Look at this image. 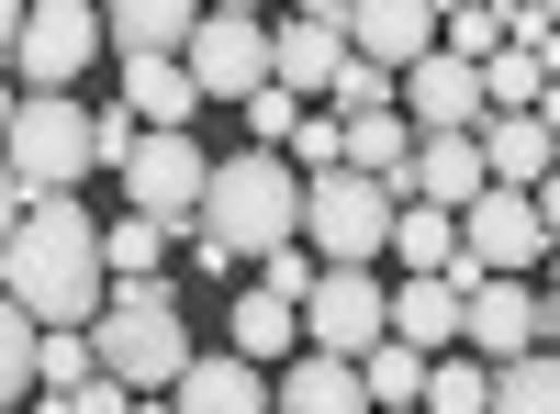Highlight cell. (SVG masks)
Listing matches in <instances>:
<instances>
[{
	"label": "cell",
	"instance_id": "cell-1",
	"mask_svg": "<svg viewBox=\"0 0 560 414\" xmlns=\"http://www.w3.org/2000/svg\"><path fill=\"white\" fill-rule=\"evenodd\" d=\"M0 292H12L34 326H90L113 303V269H102V224L68 202H23V224L0 236Z\"/></svg>",
	"mask_w": 560,
	"mask_h": 414
},
{
	"label": "cell",
	"instance_id": "cell-2",
	"mask_svg": "<svg viewBox=\"0 0 560 414\" xmlns=\"http://www.w3.org/2000/svg\"><path fill=\"white\" fill-rule=\"evenodd\" d=\"M202 236H224L236 258H269L303 236V168L280 146H236L202 168Z\"/></svg>",
	"mask_w": 560,
	"mask_h": 414
},
{
	"label": "cell",
	"instance_id": "cell-3",
	"mask_svg": "<svg viewBox=\"0 0 560 414\" xmlns=\"http://www.w3.org/2000/svg\"><path fill=\"white\" fill-rule=\"evenodd\" d=\"M90 358L124 381V392H168L191 370V326H179V292L168 281H113V303L90 314Z\"/></svg>",
	"mask_w": 560,
	"mask_h": 414
},
{
	"label": "cell",
	"instance_id": "cell-4",
	"mask_svg": "<svg viewBox=\"0 0 560 414\" xmlns=\"http://www.w3.org/2000/svg\"><path fill=\"white\" fill-rule=\"evenodd\" d=\"M0 168L23 179V202H68L90 179V113L68 90H23L12 123H0Z\"/></svg>",
	"mask_w": 560,
	"mask_h": 414
},
{
	"label": "cell",
	"instance_id": "cell-5",
	"mask_svg": "<svg viewBox=\"0 0 560 414\" xmlns=\"http://www.w3.org/2000/svg\"><path fill=\"white\" fill-rule=\"evenodd\" d=\"M382 236H393V191L382 179H359V168H314L303 179V247L325 269H370Z\"/></svg>",
	"mask_w": 560,
	"mask_h": 414
},
{
	"label": "cell",
	"instance_id": "cell-6",
	"mask_svg": "<svg viewBox=\"0 0 560 414\" xmlns=\"http://www.w3.org/2000/svg\"><path fill=\"white\" fill-rule=\"evenodd\" d=\"M538 258H549L538 202H527V191H493V179H482V191L459 202V269H438V281H459V292H471V281H493V269H504V281H527Z\"/></svg>",
	"mask_w": 560,
	"mask_h": 414
},
{
	"label": "cell",
	"instance_id": "cell-7",
	"mask_svg": "<svg viewBox=\"0 0 560 414\" xmlns=\"http://www.w3.org/2000/svg\"><path fill=\"white\" fill-rule=\"evenodd\" d=\"M90 57H102V0H23V34H12L23 90H79Z\"/></svg>",
	"mask_w": 560,
	"mask_h": 414
},
{
	"label": "cell",
	"instance_id": "cell-8",
	"mask_svg": "<svg viewBox=\"0 0 560 414\" xmlns=\"http://www.w3.org/2000/svg\"><path fill=\"white\" fill-rule=\"evenodd\" d=\"M202 168H213V157L191 146V123H179V134H135V157H124L113 179H124L135 213H158L168 236H179V224H202Z\"/></svg>",
	"mask_w": 560,
	"mask_h": 414
},
{
	"label": "cell",
	"instance_id": "cell-9",
	"mask_svg": "<svg viewBox=\"0 0 560 414\" xmlns=\"http://www.w3.org/2000/svg\"><path fill=\"white\" fill-rule=\"evenodd\" d=\"M292 314H303V347H325V358H359L370 336L393 326V281H370V269H314V292H303Z\"/></svg>",
	"mask_w": 560,
	"mask_h": 414
},
{
	"label": "cell",
	"instance_id": "cell-10",
	"mask_svg": "<svg viewBox=\"0 0 560 414\" xmlns=\"http://www.w3.org/2000/svg\"><path fill=\"white\" fill-rule=\"evenodd\" d=\"M393 113H404L415 134H471L493 102H482V68H471V57L427 45V57H404V68H393Z\"/></svg>",
	"mask_w": 560,
	"mask_h": 414
},
{
	"label": "cell",
	"instance_id": "cell-11",
	"mask_svg": "<svg viewBox=\"0 0 560 414\" xmlns=\"http://www.w3.org/2000/svg\"><path fill=\"white\" fill-rule=\"evenodd\" d=\"M179 68H191L202 102H247V90L269 79V23L258 12H202L191 45H179Z\"/></svg>",
	"mask_w": 560,
	"mask_h": 414
},
{
	"label": "cell",
	"instance_id": "cell-12",
	"mask_svg": "<svg viewBox=\"0 0 560 414\" xmlns=\"http://www.w3.org/2000/svg\"><path fill=\"white\" fill-rule=\"evenodd\" d=\"M382 191H393V202H438V213H459V202L482 191V146H471V134H415L404 168L382 179Z\"/></svg>",
	"mask_w": 560,
	"mask_h": 414
},
{
	"label": "cell",
	"instance_id": "cell-13",
	"mask_svg": "<svg viewBox=\"0 0 560 414\" xmlns=\"http://www.w3.org/2000/svg\"><path fill=\"white\" fill-rule=\"evenodd\" d=\"M459 347H471V358H516V347H538V292L504 281V269H493V281H471V292H459Z\"/></svg>",
	"mask_w": 560,
	"mask_h": 414
},
{
	"label": "cell",
	"instance_id": "cell-14",
	"mask_svg": "<svg viewBox=\"0 0 560 414\" xmlns=\"http://www.w3.org/2000/svg\"><path fill=\"white\" fill-rule=\"evenodd\" d=\"M471 146H482V179H493V191H538V179L560 168V146H549L538 113H482Z\"/></svg>",
	"mask_w": 560,
	"mask_h": 414
},
{
	"label": "cell",
	"instance_id": "cell-15",
	"mask_svg": "<svg viewBox=\"0 0 560 414\" xmlns=\"http://www.w3.org/2000/svg\"><path fill=\"white\" fill-rule=\"evenodd\" d=\"M269 414H370L359 392V358H325V347H292L269 381Z\"/></svg>",
	"mask_w": 560,
	"mask_h": 414
},
{
	"label": "cell",
	"instance_id": "cell-16",
	"mask_svg": "<svg viewBox=\"0 0 560 414\" xmlns=\"http://www.w3.org/2000/svg\"><path fill=\"white\" fill-rule=\"evenodd\" d=\"M438 45V0H348V57L370 68H404Z\"/></svg>",
	"mask_w": 560,
	"mask_h": 414
},
{
	"label": "cell",
	"instance_id": "cell-17",
	"mask_svg": "<svg viewBox=\"0 0 560 414\" xmlns=\"http://www.w3.org/2000/svg\"><path fill=\"white\" fill-rule=\"evenodd\" d=\"M168 414H269V381H258V358H236V347H224V358L191 347V370L168 381Z\"/></svg>",
	"mask_w": 560,
	"mask_h": 414
},
{
	"label": "cell",
	"instance_id": "cell-18",
	"mask_svg": "<svg viewBox=\"0 0 560 414\" xmlns=\"http://www.w3.org/2000/svg\"><path fill=\"white\" fill-rule=\"evenodd\" d=\"M202 23V0H102V45L113 57H179Z\"/></svg>",
	"mask_w": 560,
	"mask_h": 414
},
{
	"label": "cell",
	"instance_id": "cell-19",
	"mask_svg": "<svg viewBox=\"0 0 560 414\" xmlns=\"http://www.w3.org/2000/svg\"><path fill=\"white\" fill-rule=\"evenodd\" d=\"M393 336L427 347V358H448V347H459V281H438V269H404V281H393Z\"/></svg>",
	"mask_w": 560,
	"mask_h": 414
},
{
	"label": "cell",
	"instance_id": "cell-20",
	"mask_svg": "<svg viewBox=\"0 0 560 414\" xmlns=\"http://www.w3.org/2000/svg\"><path fill=\"white\" fill-rule=\"evenodd\" d=\"M337 57H348V34H337V23H303V12H292V23L269 34V79L292 90V102H325V79H337Z\"/></svg>",
	"mask_w": 560,
	"mask_h": 414
},
{
	"label": "cell",
	"instance_id": "cell-21",
	"mask_svg": "<svg viewBox=\"0 0 560 414\" xmlns=\"http://www.w3.org/2000/svg\"><path fill=\"white\" fill-rule=\"evenodd\" d=\"M124 113L147 123V134H179V123L202 113V90H191L179 57H124Z\"/></svg>",
	"mask_w": 560,
	"mask_h": 414
},
{
	"label": "cell",
	"instance_id": "cell-22",
	"mask_svg": "<svg viewBox=\"0 0 560 414\" xmlns=\"http://www.w3.org/2000/svg\"><path fill=\"white\" fill-rule=\"evenodd\" d=\"M404 146H415V123L382 102V113H337V168H359V179H393L404 168Z\"/></svg>",
	"mask_w": 560,
	"mask_h": 414
},
{
	"label": "cell",
	"instance_id": "cell-23",
	"mask_svg": "<svg viewBox=\"0 0 560 414\" xmlns=\"http://www.w3.org/2000/svg\"><path fill=\"white\" fill-rule=\"evenodd\" d=\"M382 258H404V269H459V213H438V202H393Z\"/></svg>",
	"mask_w": 560,
	"mask_h": 414
},
{
	"label": "cell",
	"instance_id": "cell-24",
	"mask_svg": "<svg viewBox=\"0 0 560 414\" xmlns=\"http://www.w3.org/2000/svg\"><path fill=\"white\" fill-rule=\"evenodd\" d=\"M359 392H370V403H427V347H404V336L382 326V336L359 347Z\"/></svg>",
	"mask_w": 560,
	"mask_h": 414
},
{
	"label": "cell",
	"instance_id": "cell-25",
	"mask_svg": "<svg viewBox=\"0 0 560 414\" xmlns=\"http://www.w3.org/2000/svg\"><path fill=\"white\" fill-rule=\"evenodd\" d=\"M482 414H560V358H538V347L493 358V403Z\"/></svg>",
	"mask_w": 560,
	"mask_h": 414
},
{
	"label": "cell",
	"instance_id": "cell-26",
	"mask_svg": "<svg viewBox=\"0 0 560 414\" xmlns=\"http://www.w3.org/2000/svg\"><path fill=\"white\" fill-rule=\"evenodd\" d=\"M168 224L158 213H124V224H102V269H113V281H158V269H168Z\"/></svg>",
	"mask_w": 560,
	"mask_h": 414
},
{
	"label": "cell",
	"instance_id": "cell-27",
	"mask_svg": "<svg viewBox=\"0 0 560 414\" xmlns=\"http://www.w3.org/2000/svg\"><path fill=\"white\" fill-rule=\"evenodd\" d=\"M303 347V314L280 292H236V358H292Z\"/></svg>",
	"mask_w": 560,
	"mask_h": 414
},
{
	"label": "cell",
	"instance_id": "cell-28",
	"mask_svg": "<svg viewBox=\"0 0 560 414\" xmlns=\"http://www.w3.org/2000/svg\"><path fill=\"white\" fill-rule=\"evenodd\" d=\"M482 403H493V358H471V347L427 358V414H482Z\"/></svg>",
	"mask_w": 560,
	"mask_h": 414
},
{
	"label": "cell",
	"instance_id": "cell-29",
	"mask_svg": "<svg viewBox=\"0 0 560 414\" xmlns=\"http://www.w3.org/2000/svg\"><path fill=\"white\" fill-rule=\"evenodd\" d=\"M12 403H34V314L0 292V414Z\"/></svg>",
	"mask_w": 560,
	"mask_h": 414
},
{
	"label": "cell",
	"instance_id": "cell-30",
	"mask_svg": "<svg viewBox=\"0 0 560 414\" xmlns=\"http://www.w3.org/2000/svg\"><path fill=\"white\" fill-rule=\"evenodd\" d=\"M438 45H448V57H493V45H504V0H448V12H438Z\"/></svg>",
	"mask_w": 560,
	"mask_h": 414
},
{
	"label": "cell",
	"instance_id": "cell-31",
	"mask_svg": "<svg viewBox=\"0 0 560 414\" xmlns=\"http://www.w3.org/2000/svg\"><path fill=\"white\" fill-rule=\"evenodd\" d=\"M382 102H393V68L337 57V79H325V113H382Z\"/></svg>",
	"mask_w": 560,
	"mask_h": 414
},
{
	"label": "cell",
	"instance_id": "cell-32",
	"mask_svg": "<svg viewBox=\"0 0 560 414\" xmlns=\"http://www.w3.org/2000/svg\"><path fill=\"white\" fill-rule=\"evenodd\" d=\"M236 113H247V146H280V134L303 123V102H292V90H280V79H258V90H247Z\"/></svg>",
	"mask_w": 560,
	"mask_h": 414
},
{
	"label": "cell",
	"instance_id": "cell-33",
	"mask_svg": "<svg viewBox=\"0 0 560 414\" xmlns=\"http://www.w3.org/2000/svg\"><path fill=\"white\" fill-rule=\"evenodd\" d=\"M314 269H325V258H314V247L292 236V247H269V258H258V292H280V303H303V292H314Z\"/></svg>",
	"mask_w": 560,
	"mask_h": 414
},
{
	"label": "cell",
	"instance_id": "cell-34",
	"mask_svg": "<svg viewBox=\"0 0 560 414\" xmlns=\"http://www.w3.org/2000/svg\"><path fill=\"white\" fill-rule=\"evenodd\" d=\"M135 134H147V123H135L124 102H102V113H90V168H124V157H135Z\"/></svg>",
	"mask_w": 560,
	"mask_h": 414
},
{
	"label": "cell",
	"instance_id": "cell-35",
	"mask_svg": "<svg viewBox=\"0 0 560 414\" xmlns=\"http://www.w3.org/2000/svg\"><path fill=\"white\" fill-rule=\"evenodd\" d=\"M135 392L113 381V370H90V381H68V392H45V414H124Z\"/></svg>",
	"mask_w": 560,
	"mask_h": 414
},
{
	"label": "cell",
	"instance_id": "cell-36",
	"mask_svg": "<svg viewBox=\"0 0 560 414\" xmlns=\"http://www.w3.org/2000/svg\"><path fill=\"white\" fill-rule=\"evenodd\" d=\"M527 202H538V236H549V258H560V168L538 179V191H527Z\"/></svg>",
	"mask_w": 560,
	"mask_h": 414
},
{
	"label": "cell",
	"instance_id": "cell-37",
	"mask_svg": "<svg viewBox=\"0 0 560 414\" xmlns=\"http://www.w3.org/2000/svg\"><path fill=\"white\" fill-rule=\"evenodd\" d=\"M12 224H23V179L0 168V236H12Z\"/></svg>",
	"mask_w": 560,
	"mask_h": 414
},
{
	"label": "cell",
	"instance_id": "cell-38",
	"mask_svg": "<svg viewBox=\"0 0 560 414\" xmlns=\"http://www.w3.org/2000/svg\"><path fill=\"white\" fill-rule=\"evenodd\" d=\"M292 12H303V23H337V34H348V0H292Z\"/></svg>",
	"mask_w": 560,
	"mask_h": 414
},
{
	"label": "cell",
	"instance_id": "cell-39",
	"mask_svg": "<svg viewBox=\"0 0 560 414\" xmlns=\"http://www.w3.org/2000/svg\"><path fill=\"white\" fill-rule=\"evenodd\" d=\"M12 34H23V0H0V68H12Z\"/></svg>",
	"mask_w": 560,
	"mask_h": 414
},
{
	"label": "cell",
	"instance_id": "cell-40",
	"mask_svg": "<svg viewBox=\"0 0 560 414\" xmlns=\"http://www.w3.org/2000/svg\"><path fill=\"white\" fill-rule=\"evenodd\" d=\"M538 336H560V281H549V292H538Z\"/></svg>",
	"mask_w": 560,
	"mask_h": 414
},
{
	"label": "cell",
	"instance_id": "cell-41",
	"mask_svg": "<svg viewBox=\"0 0 560 414\" xmlns=\"http://www.w3.org/2000/svg\"><path fill=\"white\" fill-rule=\"evenodd\" d=\"M12 102H23V79H12V68H0V123H12Z\"/></svg>",
	"mask_w": 560,
	"mask_h": 414
},
{
	"label": "cell",
	"instance_id": "cell-42",
	"mask_svg": "<svg viewBox=\"0 0 560 414\" xmlns=\"http://www.w3.org/2000/svg\"><path fill=\"white\" fill-rule=\"evenodd\" d=\"M124 414H168V392H135V403H124Z\"/></svg>",
	"mask_w": 560,
	"mask_h": 414
},
{
	"label": "cell",
	"instance_id": "cell-43",
	"mask_svg": "<svg viewBox=\"0 0 560 414\" xmlns=\"http://www.w3.org/2000/svg\"><path fill=\"white\" fill-rule=\"evenodd\" d=\"M202 12H258V0H202Z\"/></svg>",
	"mask_w": 560,
	"mask_h": 414
},
{
	"label": "cell",
	"instance_id": "cell-44",
	"mask_svg": "<svg viewBox=\"0 0 560 414\" xmlns=\"http://www.w3.org/2000/svg\"><path fill=\"white\" fill-rule=\"evenodd\" d=\"M370 414H427V403H370Z\"/></svg>",
	"mask_w": 560,
	"mask_h": 414
},
{
	"label": "cell",
	"instance_id": "cell-45",
	"mask_svg": "<svg viewBox=\"0 0 560 414\" xmlns=\"http://www.w3.org/2000/svg\"><path fill=\"white\" fill-rule=\"evenodd\" d=\"M538 12H549V23H560V0H538Z\"/></svg>",
	"mask_w": 560,
	"mask_h": 414
},
{
	"label": "cell",
	"instance_id": "cell-46",
	"mask_svg": "<svg viewBox=\"0 0 560 414\" xmlns=\"http://www.w3.org/2000/svg\"><path fill=\"white\" fill-rule=\"evenodd\" d=\"M438 12H448V0H438Z\"/></svg>",
	"mask_w": 560,
	"mask_h": 414
}]
</instances>
